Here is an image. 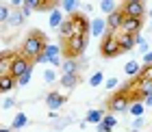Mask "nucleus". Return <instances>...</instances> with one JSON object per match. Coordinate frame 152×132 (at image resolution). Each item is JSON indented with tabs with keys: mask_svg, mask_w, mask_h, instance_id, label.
Here are the masks:
<instances>
[{
	"mask_svg": "<svg viewBox=\"0 0 152 132\" xmlns=\"http://www.w3.org/2000/svg\"><path fill=\"white\" fill-rule=\"evenodd\" d=\"M46 46H48V41H46V35L41 33V30H31L28 33V37H26L24 41H22V57L24 59H28L31 63L35 61L41 52L46 50Z\"/></svg>",
	"mask_w": 152,
	"mask_h": 132,
	"instance_id": "1",
	"label": "nucleus"
},
{
	"mask_svg": "<svg viewBox=\"0 0 152 132\" xmlns=\"http://www.w3.org/2000/svg\"><path fill=\"white\" fill-rule=\"evenodd\" d=\"M87 41H89L87 35H74L72 39H67L65 41L67 59H78V57H83V52H85V48H87Z\"/></svg>",
	"mask_w": 152,
	"mask_h": 132,
	"instance_id": "2",
	"label": "nucleus"
},
{
	"mask_svg": "<svg viewBox=\"0 0 152 132\" xmlns=\"http://www.w3.org/2000/svg\"><path fill=\"white\" fill-rule=\"evenodd\" d=\"M100 52H102V57L104 59H115V57H120V46H117V37H115V33H104V37H102V44H100Z\"/></svg>",
	"mask_w": 152,
	"mask_h": 132,
	"instance_id": "3",
	"label": "nucleus"
},
{
	"mask_svg": "<svg viewBox=\"0 0 152 132\" xmlns=\"http://www.w3.org/2000/svg\"><path fill=\"white\" fill-rule=\"evenodd\" d=\"M107 106H109V110L111 113H126L128 110V106H130V98H128V93L126 91H117V93H113L111 95V100L107 102Z\"/></svg>",
	"mask_w": 152,
	"mask_h": 132,
	"instance_id": "4",
	"label": "nucleus"
},
{
	"mask_svg": "<svg viewBox=\"0 0 152 132\" xmlns=\"http://www.w3.org/2000/svg\"><path fill=\"white\" fill-rule=\"evenodd\" d=\"M26 72H33V63L28 59H24L22 54H15L11 61V69H9V76H13V78H20V76H24Z\"/></svg>",
	"mask_w": 152,
	"mask_h": 132,
	"instance_id": "5",
	"label": "nucleus"
},
{
	"mask_svg": "<svg viewBox=\"0 0 152 132\" xmlns=\"http://www.w3.org/2000/svg\"><path fill=\"white\" fill-rule=\"evenodd\" d=\"M122 13L126 17H135V20H141L143 15H146V4L141 2V0H126L122 7Z\"/></svg>",
	"mask_w": 152,
	"mask_h": 132,
	"instance_id": "6",
	"label": "nucleus"
},
{
	"mask_svg": "<svg viewBox=\"0 0 152 132\" xmlns=\"http://www.w3.org/2000/svg\"><path fill=\"white\" fill-rule=\"evenodd\" d=\"M72 26H74V35H89V17L85 13H74L70 15Z\"/></svg>",
	"mask_w": 152,
	"mask_h": 132,
	"instance_id": "7",
	"label": "nucleus"
},
{
	"mask_svg": "<svg viewBox=\"0 0 152 132\" xmlns=\"http://www.w3.org/2000/svg\"><path fill=\"white\" fill-rule=\"evenodd\" d=\"M124 13L122 9H115L111 15H107V30L109 33H117V30H122V24H124Z\"/></svg>",
	"mask_w": 152,
	"mask_h": 132,
	"instance_id": "8",
	"label": "nucleus"
},
{
	"mask_svg": "<svg viewBox=\"0 0 152 132\" xmlns=\"http://www.w3.org/2000/svg\"><path fill=\"white\" fill-rule=\"evenodd\" d=\"M143 26V20H135V17H124V24H122V33L124 35H135L141 30Z\"/></svg>",
	"mask_w": 152,
	"mask_h": 132,
	"instance_id": "9",
	"label": "nucleus"
},
{
	"mask_svg": "<svg viewBox=\"0 0 152 132\" xmlns=\"http://www.w3.org/2000/svg\"><path fill=\"white\" fill-rule=\"evenodd\" d=\"M65 100L67 98H65V95H61L59 91H50V93L46 95V104H48V108H50L52 113H57V110L65 104Z\"/></svg>",
	"mask_w": 152,
	"mask_h": 132,
	"instance_id": "10",
	"label": "nucleus"
},
{
	"mask_svg": "<svg viewBox=\"0 0 152 132\" xmlns=\"http://www.w3.org/2000/svg\"><path fill=\"white\" fill-rule=\"evenodd\" d=\"M89 33H94V37H104V33H107V20L104 17H94V20H89Z\"/></svg>",
	"mask_w": 152,
	"mask_h": 132,
	"instance_id": "11",
	"label": "nucleus"
},
{
	"mask_svg": "<svg viewBox=\"0 0 152 132\" xmlns=\"http://www.w3.org/2000/svg\"><path fill=\"white\" fill-rule=\"evenodd\" d=\"M117 37V46H120V52L124 54V52H130L133 50V46H135V37L133 35H115Z\"/></svg>",
	"mask_w": 152,
	"mask_h": 132,
	"instance_id": "12",
	"label": "nucleus"
},
{
	"mask_svg": "<svg viewBox=\"0 0 152 132\" xmlns=\"http://www.w3.org/2000/svg\"><path fill=\"white\" fill-rule=\"evenodd\" d=\"M83 63H85V61H78V59H63L61 69H63V74H78Z\"/></svg>",
	"mask_w": 152,
	"mask_h": 132,
	"instance_id": "13",
	"label": "nucleus"
},
{
	"mask_svg": "<svg viewBox=\"0 0 152 132\" xmlns=\"http://www.w3.org/2000/svg\"><path fill=\"white\" fill-rule=\"evenodd\" d=\"M13 57H15L13 52H0V78H2V76H9Z\"/></svg>",
	"mask_w": 152,
	"mask_h": 132,
	"instance_id": "14",
	"label": "nucleus"
},
{
	"mask_svg": "<svg viewBox=\"0 0 152 132\" xmlns=\"http://www.w3.org/2000/svg\"><path fill=\"white\" fill-rule=\"evenodd\" d=\"M115 126H117L115 115H104V117H102V121L96 126V130H98V132H111Z\"/></svg>",
	"mask_w": 152,
	"mask_h": 132,
	"instance_id": "15",
	"label": "nucleus"
},
{
	"mask_svg": "<svg viewBox=\"0 0 152 132\" xmlns=\"http://www.w3.org/2000/svg\"><path fill=\"white\" fill-rule=\"evenodd\" d=\"M65 22V15H63V11L59 9H54V11H50V17H48V24H50V28H59L61 24Z\"/></svg>",
	"mask_w": 152,
	"mask_h": 132,
	"instance_id": "16",
	"label": "nucleus"
},
{
	"mask_svg": "<svg viewBox=\"0 0 152 132\" xmlns=\"http://www.w3.org/2000/svg\"><path fill=\"white\" fill-rule=\"evenodd\" d=\"M24 15H22V11L20 9H11V15H9V20H7V24L9 26H13V28H20V26L24 24Z\"/></svg>",
	"mask_w": 152,
	"mask_h": 132,
	"instance_id": "17",
	"label": "nucleus"
},
{
	"mask_svg": "<svg viewBox=\"0 0 152 132\" xmlns=\"http://www.w3.org/2000/svg\"><path fill=\"white\" fill-rule=\"evenodd\" d=\"M15 87H18V80L13 78V76H2V78H0V93H9Z\"/></svg>",
	"mask_w": 152,
	"mask_h": 132,
	"instance_id": "18",
	"label": "nucleus"
},
{
	"mask_svg": "<svg viewBox=\"0 0 152 132\" xmlns=\"http://www.w3.org/2000/svg\"><path fill=\"white\" fill-rule=\"evenodd\" d=\"M59 35H61L65 41L74 37V26H72V20H70V17H65V22L59 26Z\"/></svg>",
	"mask_w": 152,
	"mask_h": 132,
	"instance_id": "19",
	"label": "nucleus"
},
{
	"mask_svg": "<svg viewBox=\"0 0 152 132\" xmlns=\"http://www.w3.org/2000/svg\"><path fill=\"white\" fill-rule=\"evenodd\" d=\"M59 9L65 11V13H70V15H74V13H78L80 2H78V0H63V2L59 4Z\"/></svg>",
	"mask_w": 152,
	"mask_h": 132,
	"instance_id": "20",
	"label": "nucleus"
},
{
	"mask_svg": "<svg viewBox=\"0 0 152 132\" xmlns=\"http://www.w3.org/2000/svg\"><path fill=\"white\" fill-rule=\"evenodd\" d=\"M78 82H80L78 74H63V76H61V85H63L65 89H74Z\"/></svg>",
	"mask_w": 152,
	"mask_h": 132,
	"instance_id": "21",
	"label": "nucleus"
},
{
	"mask_svg": "<svg viewBox=\"0 0 152 132\" xmlns=\"http://www.w3.org/2000/svg\"><path fill=\"white\" fill-rule=\"evenodd\" d=\"M102 117H104V110H100V108H91V110L87 113L85 121H87V123H96V126H98V123L102 121Z\"/></svg>",
	"mask_w": 152,
	"mask_h": 132,
	"instance_id": "22",
	"label": "nucleus"
},
{
	"mask_svg": "<svg viewBox=\"0 0 152 132\" xmlns=\"http://www.w3.org/2000/svg\"><path fill=\"white\" fill-rule=\"evenodd\" d=\"M124 72H126L128 78H137V76H139V72H141V65L137 63V61H128V63L124 65Z\"/></svg>",
	"mask_w": 152,
	"mask_h": 132,
	"instance_id": "23",
	"label": "nucleus"
},
{
	"mask_svg": "<svg viewBox=\"0 0 152 132\" xmlns=\"http://www.w3.org/2000/svg\"><path fill=\"white\" fill-rule=\"evenodd\" d=\"M128 113L133 115V117H143V113H146V106H143L141 102H130Z\"/></svg>",
	"mask_w": 152,
	"mask_h": 132,
	"instance_id": "24",
	"label": "nucleus"
},
{
	"mask_svg": "<svg viewBox=\"0 0 152 132\" xmlns=\"http://www.w3.org/2000/svg\"><path fill=\"white\" fill-rule=\"evenodd\" d=\"M44 54L48 57V61L59 59V57H61V48H59V46H54V44H48V46H46V50H44Z\"/></svg>",
	"mask_w": 152,
	"mask_h": 132,
	"instance_id": "25",
	"label": "nucleus"
},
{
	"mask_svg": "<svg viewBox=\"0 0 152 132\" xmlns=\"http://www.w3.org/2000/svg\"><path fill=\"white\" fill-rule=\"evenodd\" d=\"M26 123H28V117H26L24 113H18L15 119H13V123H11V130H20V128H24Z\"/></svg>",
	"mask_w": 152,
	"mask_h": 132,
	"instance_id": "26",
	"label": "nucleus"
},
{
	"mask_svg": "<svg viewBox=\"0 0 152 132\" xmlns=\"http://www.w3.org/2000/svg\"><path fill=\"white\" fill-rule=\"evenodd\" d=\"M139 95H141L143 100L152 95V80H143V82H139Z\"/></svg>",
	"mask_w": 152,
	"mask_h": 132,
	"instance_id": "27",
	"label": "nucleus"
},
{
	"mask_svg": "<svg viewBox=\"0 0 152 132\" xmlns=\"http://www.w3.org/2000/svg\"><path fill=\"white\" fill-rule=\"evenodd\" d=\"M100 9H102V13H104V15H111L117 7H115L113 0H102V2H100Z\"/></svg>",
	"mask_w": 152,
	"mask_h": 132,
	"instance_id": "28",
	"label": "nucleus"
},
{
	"mask_svg": "<svg viewBox=\"0 0 152 132\" xmlns=\"http://www.w3.org/2000/svg\"><path fill=\"white\" fill-rule=\"evenodd\" d=\"M102 82H104V76H102V72H100V69H98V72H94L91 78H89V85H91V87H100Z\"/></svg>",
	"mask_w": 152,
	"mask_h": 132,
	"instance_id": "29",
	"label": "nucleus"
},
{
	"mask_svg": "<svg viewBox=\"0 0 152 132\" xmlns=\"http://www.w3.org/2000/svg\"><path fill=\"white\" fill-rule=\"evenodd\" d=\"M9 15H11V7H9V4H2V2H0V22H2V24H7Z\"/></svg>",
	"mask_w": 152,
	"mask_h": 132,
	"instance_id": "30",
	"label": "nucleus"
},
{
	"mask_svg": "<svg viewBox=\"0 0 152 132\" xmlns=\"http://www.w3.org/2000/svg\"><path fill=\"white\" fill-rule=\"evenodd\" d=\"M143 123H146V119H143V117H135V119L130 121V130L137 132L139 128H143Z\"/></svg>",
	"mask_w": 152,
	"mask_h": 132,
	"instance_id": "31",
	"label": "nucleus"
},
{
	"mask_svg": "<svg viewBox=\"0 0 152 132\" xmlns=\"http://www.w3.org/2000/svg\"><path fill=\"white\" fill-rule=\"evenodd\" d=\"M44 80L48 82V85H52V82L57 80V72H54V69H46L44 72Z\"/></svg>",
	"mask_w": 152,
	"mask_h": 132,
	"instance_id": "32",
	"label": "nucleus"
},
{
	"mask_svg": "<svg viewBox=\"0 0 152 132\" xmlns=\"http://www.w3.org/2000/svg\"><path fill=\"white\" fill-rule=\"evenodd\" d=\"M31 74L33 72H26L24 76H20V78H18V87H26V85H28V82H31Z\"/></svg>",
	"mask_w": 152,
	"mask_h": 132,
	"instance_id": "33",
	"label": "nucleus"
},
{
	"mask_svg": "<svg viewBox=\"0 0 152 132\" xmlns=\"http://www.w3.org/2000/svg\"><path fill=\"white\" fill-rule=\"evenodd\" d=\"M72 123V117H63V119H59V123H54V128L61 130V128H65V126H70Z\"/></svg>",
	"mask_w": 152,
	"mask_h": 132,
	"instance_id": "34",
	"label": "nucleus"
},
{
	"mask_svg": "<svg viewBox=\"0 0 152 132\" xmlns=\"http://www.w3.org/2000/svg\"><path fill=\"white\" fill-rule=\"evenodd\" d=\"M117 82H120V80H117L115 76H111V78H107V80H104V87H107V89H115V87H117Z\"/></svg>",
	"mask_w": 152,
	"mask_h": 132,
	"instance_id": "35",
	"label": "nucleus"
},
{
	"mask_svg": "<svg viewBox=\"0 0 152 132\" xmlns=\"http://www.w3.org/2000/svg\"><path fill=\"white\" fill-rule=\"evenodd\" d=\"M15 100H13V98H4V102H2V108L4 110H9V108H13V106H15Z\"/></svg>",
	"mask_w": 152,
	"mask_h": 132,
	"instance_id": "36",
	"label": "nucleus"
},
{
	"mask_svg": "<svg viewBox=\"0 0 152 132\" xmlns=\"http://www.w3.org/2000/svg\"><path fill=\"white\" fill-rule=\"evenodd\" d=\"M152 65V50L143 54V67H150Z\"/></svg>",
	"mask_w": 152,
	"mask_h": 132,
	"instance_id": "37",
	"label": "nucleus"
},
{
	"mask_svg": "<svg viewBox=\"0 0 152 132\" xmlns=\"http://www.w3.org/2000/svg\"><path fill=\"white\" fill-rule=\"evenodd\" d=\"M33 63H41V65H44V63H50V61H48V57H46V54H44V52H41V54H39V57H37L35 61H33Z\"/></svg>",
	"mask_w": 152,
	"mask_h": 132,
	"instance_id": "38",
	"label": "nucleus"
},
{
	"mask_svg": "<svg viewBox=\"0 0 152 132\" xmlns=\"http://www.w3.org/2000/svg\"><path fill=\"white\" fill-rule=\"evenodd\" d=\"M20 11H22V15H24V17H28L31 13H33V9H28L26 4H22V9H20Z\"/></svg>",
	"mask_w": 152,
	"mask_h": 132,
	"instance_id": "39",
	"label": "nucleus"
},
{
	"mask_svg": "<svg viewBox=\"0 0 152 132\" xmlns=\"http://www.w3.org/2000/svg\"><path fill=\"white\" fill-rule=\"evenodd\" d=\"M61 63H63V59H61V57H59V59H52V61H50V65H61Z\"/></svg>",
	"mask_w": 152,
	"mask_h": 132,
	"instance_id": "40",
	"label": "nucleus"
},
{
	"mask_svg": "<svg viewBox=\"0 0 152 132\" xmlns=\"http://www.w3.org/2000/svg\"><path fill=\"white\" fill-rule=\"evenodd\" d=\"M143 106H152V95H150V98H146V104H143Z\"/></svg>",
	"mask_w": 152,
	"mask_h": 132,
	"instance_id": "41",
	"label": "nucleus"
},
{
	"mask_svg": "<svg viewBox=\"0 0 152 132\" xmlns=\"http://www.w3.org/2000/svg\"><path fill=\"white\" fill-rule=\"evenodd\" d=\"M0 132H13L11 128H0Z\"/></svg>",
	"mask_w": 152,
	"mask_h": 132,
	"instance_id": "42",
	"label": "nucleus"
},
{
	"mask_svg": "<svg viewBox=\"0 0 152 132\" xmlns=\"http://www.w3.org/2000/svg\"><path fill=\"white\" fill-rule=\"evenodd\" d=\"M148 13H150V17H152V9H150V11H148Z\"/></svg>",
	"mask_w": 152,
	"mask_h": 132,
	"instance_id": "43",
	"label": "nucleus"
}]
</instances>
